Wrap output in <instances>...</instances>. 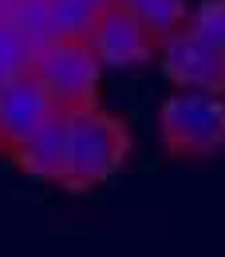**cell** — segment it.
Instances as JSON below:
<instances>
[{"mask_svg": "<svg viewBox=\"0 0 225 257\" xmlns=\"http://www.w3.org/2000/svg\"><path fill=\"white\" fill-rule=\"evenodd\" d=\"M158 139L174 159H213L225 151V95L178 91L158 111Z\"/></svg>", "mask_w": 225, "mask_h": 257, "instance_id": "obj_2", "label": "cell"}, {"mask_svg": "<svg viewBox=\"0 0 225 257\" xmlns=\"http://www.w3.org/2000/svg\"><path fill=\"white\" fill-rule=\"evenodd\" d=\"M0 83H4V75H0Z\"/></svg>", "mask_w": 225, "mask_h": 257, "instance_id": "obj_15", "label": "cell"}, {"mask_svg": "<svg viewBox=\"0 0 225 257\" xmlns=\"http://www.w3.org/2000/svg\"><path fill=\"white\" fill-rule=\"evenodd\" d=\"M103 4L95 0H52V28L56 40H87L99 24Z\"/></svg>", "mask_w": 225, "mask_h": 257, "instance_id": "obj_9", "label": "cell"}, {"mask_svg": "<svg viewBox=\"0 0 225 257\" xmlns=\"http://www.w3.org/2000/svg\"><path fill=\"white\" fill-rule=\"evenodd\" d=\"M91 52L103 67H115V71H127V67H142L150 60H158V40L146 32V24L130 12L123 0H111L103 4L99 12L95 32L87 36Z\"/></svg>", "mask_w": 225, "mask_h": 257, "instance_id": "obj_4", "label": "cell"}, {"mask_svg": "<svg viewBox=\"0 0 225 257\" xmlns=\"http://www.w3.org/2000/svg\"><path fill=\"white\" fill-rule=\"evenodd\" d=\"M64 135H67V115L52 111L40 127L12 147V159L20 162V170L36 182H60L64 170Z\"/></svg>", "mask_w": 225, "mask_h": 257, "instance_id": "obj_7", "label": "cell"}, {"mask_svg": "<svg viewBox=\"0 0 225 257\" xmlns=\"http://www.w3.org/2000/svg\"><path fill=\"white\" fill-rule=\"evenodd\" d=\"M95 4H111V0H95Z\"/></svg>", "mask_w": 225, "mask_h": 257, "instance_id": "obj_14", "label": "cell"}, {"mask_svg": "<svg viewBox=\"0 0 225 257\" xmlns=\"http://www.w3.org/2000/svg\"><path fill=\"white\" fill-rule=\"evenodd\" d=\"M16 8H20V0H0V24H12Z\"/></svg>", "mask_w": 225, "mask_h": 257, "instance_id": "obj_13", "label": "cell"}, {"mask_svg": "<svg viewBox=\"0 0 225 257\" xmlns=\"http://www.w3.org/2000/svg\"><path fill=\"white\" fill-rule=\"evenodd\" d=\"M130 12L146 24V32L154 36V40H170V36H178L186 28V20H190V4L186 0H123Z\"/></svg>", "mask_w": 225, "mask_h": 257, "instance_id": "obj_8", "label": "cell"}, {"mask_svg": "<svg viewBox=\"0 0 225 257\" xmlns=\"http://www.w3.org/2000/svg\"><path fill=\"white\" fill-rule=\"evenodd\" d=\"M0 151H4V147H0Z\"/></svg>", "mask_w": 225, "mask_h": 257, "instance_id": "obj_16", "label": "cell"}, {"mask_svg": "<svg viewBox=\"0 0 225 257\" xmlns=\"http://www.w3.org/2000/svg\"><path fill=\"white\" fill-rule=\"evenodd\" d=\"M130 151V135L123 119L107 115L95 107L67 111V135H64V170L60 182L64 190H91L107 182Z\"/></svg>", "mask_w": 225, "mask_h": 257, "instance_id": "obj_1", "label": "cell"}, {"mask_svg": "<svg viewBox=\"0 0 225 257\" xmlns=\"http://www.w3.org/2000/svg\"><path fill=\"white\" fill-rule=\"evenodd\" d=\"M52 111L56 107H52L48 91L40 87V79L32 71L4 79L0 83V147L12 151L16 143H24Z\"/></svg>", "mask_w": 225, "mask_h": 257, "instance_id": "obj_6", "label": "cell"}, {"mask_svg": "<svg viewBox=\"0 0 225 257\" xmlns=\"http://www.w3.org/2000/svg\"><path fill=\"white\" fill-rule=\"evenodd\" d=\"M186 32H193L197 40H205L209 48L225 52V0H201L197 8H190Z\"/></svg>", "mask_w": 225, "mask_h": 257, "instance_id": "obj_12", "label": "cell"}, {"mask_svg": "<svg viewBox=\"0 0 225 257\" xmlns=\"http://www.w3.org/2000/svg\"><path fill=\"white\" fill-rule=\"evenodd\" d=\"M158 64H162L166 83H174L178 91L225 95V52L209 48L205 40H197L186 28L158 44Z\"/></svg>", "mask_w": 225, "mask_h": 257, "instance_id": "obj_5", "label": "cell"}, {"mask_svg": "<svg viewBox=\"0 0 225 257\" xmlns=\"http://www.w3.org/2000/svg\"><path fill=\"white\" fill-rule=\"evenodd\" d=\"M12 24L28 36V44L40 52L44 44H52V40H56V28H52V0H20V8H16V20H12Z\"/></svg>", "mask_w": 225, "mask_h": 257, "instance_id": "obj_11", "label": "cell"}, {"mask_svg": "<svg viewBox=\"0 0 225 257\" xmlns=\"http://www.w3.org/2000/svg\"><path fill=\"white\" fill-rule=\"evenodd\" d=\"M32 60H36V48L28 44V36L16 24H0V75L4 79L24 75V71H32Z\"/></svg>", "mask_w": 225, "mask_h": 257, "instance_id": "obj_10", "label": "cell"}, {"mask_svg": "<svg viewBox=\"0 0 225 257\" xmlns=\"http://www.w3.org/2000/svg\"><path fill=\"white\" fill-rule=\"evenodd\" d=\"M32 75L40 87L48 91L56 111H83L99 103V79H103V64L95 60L87 40H52L36 52Z\"/></svg>", "mask_w": 225, "mask_h": 257, "instance_id": "obj_3", "label": "cell"}]
</instances>
